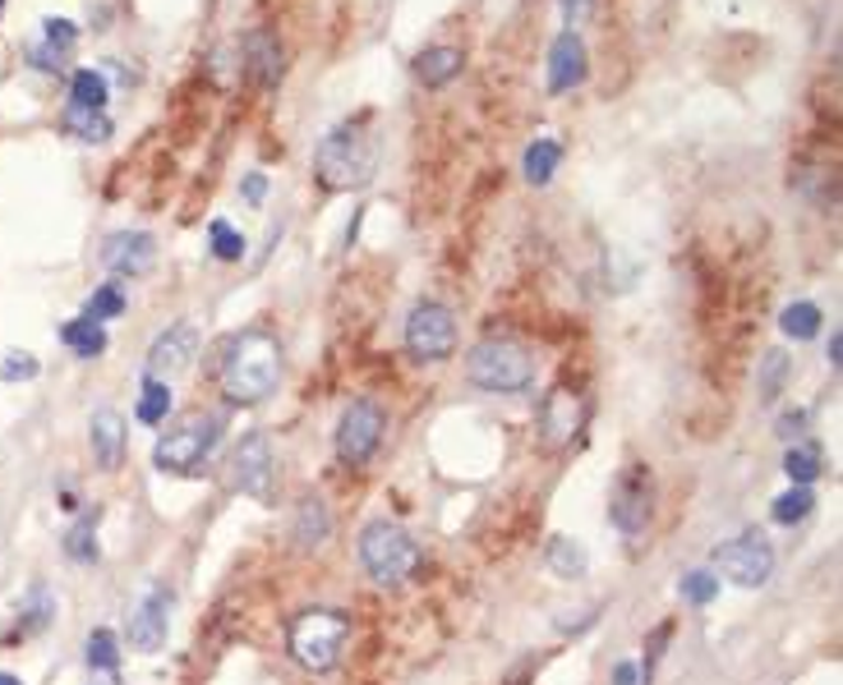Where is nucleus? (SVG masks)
Masks as SVG:
<instances>
[{
    "instance_id": "nucleus-1",
    "label": "nucleus",
    "mask_w": 843,
    "mask_h": 685,
    "mask_svg": "<svg viewBox=\"0 0 843 685\" xmlns=\"http://www.w3.org/2000/svg\"><path fill=\"white\" fill-rule=\"evenodd\" d=\"M281 378V346L268 331H245L226 346L221 359V391L231 405H259L277 391Z\"/></svg>"
},
{
    "instance_id": "nucleus-2",
    "label": "nucleus",
    "mask_w": 843,
    "mask_h": 685,
    "mask_svg": "<svg viewBox=\"0 0 843 685\" xmlns=\"http://www.w3.org/2000/svg\"><path fill=\"white\" fill-rule=\"evenodd\" d=\"M314 171H318V184L327 194L365 189L378 171V139L365 129V120L337 124L332 134H323V143L314 152Z\"/></svg>"
},
{
    "instance_id": "nucleus-3",
    "label": "nucleus",
    "mask_w": 843,
    "mask_h": 685,
    "mask_svg": "<svg viewBox=\"0 0 843 685\" xmlns=\"http://www.w3.org/2000/svg\"><path fill=\"white\" fill-rule=\"evenodd\" d=\"M350 640V617L337 608H310L291 621L287 649L304 672H332L342 663V649Z\"/></svg>"
},
{
    "instance_id": "nucleus-4",
    "label": "nucleus",
    "mask_w": 843,
    "mask_h": 685,
    "mask_svg": "<svg viewBox=\"0 0 843 685\" xmlns=\"http://www.w3.org/2000/svg\"><path fill=\"white\" fill-rule=\"evenodd\" d=\"M466 373L479 391H494V396H517V391H530L534 382V359L521 340L507 336H489L479 340L466 359Z\"/></svg>"
},
{
    "instance_id": "nucleus-5",
    "label": "nucleus",
    "mask_w": 843,
    "mask_h": 685,
    "mask_svg": "<svg viewBox=\"0 0 843 685\" xmlns=\"http://www.w3.org/2000/svg\"><path fill=\"white\" fill-rule=\"evenodd\" d=\"M360 562L378 585H406L420 566V543L392 520H374L360 534Z\"/></svg>"
},
{
    "instance_id": "nucleus-6",
    "label": "nucleus",
    "mask_w": 843,
    "mask_h": 685,
    "mask_svg": "<svg viewBox=\"0 0 843 685\" xmlns=\"http://www.w3.org/2000/svg\"><path fill=\"white\" fill-rule=\"evenodd\" d=\"M217 442H221V418L203 414V418H190L185 428H171L166 437H158L152 460H158L162 474H194L217 452Z\"/></svg>"
},
{
    "instance_id": "nucleus-7",
    "label": "nucleus",
    "mask_w": 843,
    "mask_h": 685,
    "mask_svg": "<svg viewBox=\"0 0 843 685\" xmlns=\"http://www.w3.org/2000/svg\"><path fill=\"white\" fill-rule=\"evenodd\" d=\"M650 511H655V479H650V469L641 460H631L618 479H613L608 520H613V530L618 534L636 539V534H646Z\"/></svg>"
},
{
    "instance_id": "nucleus-8",
    "label": "nucleus",
    "mask_w": 843,
    "mask_h": 685,
    "mask_svg": "<svg viewBox=\"0 0 843 685\" xmlns=\"http://www.w3.org/2000/svg\"><path fill=\"white\" fill-rule=\"evenodd\" d=\"M406 350H411L420 363H443L456 350V318L447 304H415L411 318H406Z\"/></svg>"
},
{
    "instance_id": "nucleus-9",
    "label": "nucleus",
    "mask_w": 843,
    "mask_h": 685,
    "mask_svg": "<svg viewBox=\"0 0 843 685\" xmlns=\"http://www.w3.org/2000/svg\"><path fill=\"white\" fill-rule=\"evenodd\" d=\"M382 428H388V418H382V410L374 401H350L346 414H342V424H337V456L342 465H369L374 452L382 446Z\"/></svg>"
},
{
    "instance_id": "nucleus-10",
    "label": "nucleus",
    "mask_w": 843,
    "mask_h": 685,
    "mask_svg": "<svg viewBox=\"0 0 843 685\" xmlns=\"http://www.w3.org/2000/svg\"><path fill=\"white\" fill-rule=\"evenodd\" d=\"M714 570H724L733 585H743V589H760L765 579L775 575V547L760 534H743L724 547H714Z\"/></svg>"
},
{
    "instance_id": "nucleus-11",
    "label": "nucleus",
    "mask_w": 843,
    "mask_h": 685,
    "mask_svg": "<svg viewBox=\"0 0 843 685\" xmlns=\"http://www.w3.org/2000/svg\"><path fill=\"white\" fill-rule=\"evenodd\" d=\"M585 414H591V405H585L581 391L572 387H553L544 405H540V446L544 452H562V446H572L576 433L585 428Z\"/></svg>"
},
{
    "instance_id": "nucleus-12",
    "label": "nucleus",
    "mask_w": 843,
    "mask_h": 685,
    "mask_svg": "<svg viewBox=\"0 0 843 685\" xmlns=\"http://www.w3.org/2000/svg\"><path fill=\"white\" fill-rule=\"evenodd\" d=\"M194 355H198V327L194 323H175V327H166L148 346L143 368H148L152 382H171V378H181L185 368L194 363Z\"/></svg>"
},
{
    "instance_id": "nucleus-13",
    "label": "nucleus",
    "mask_w": 843,
    "mask_h": 685,
    "mask_svg": "<svg viewBox=\"0 0 843 685\" xmlns=\"http://www.w3.org/2000/svg\"><path fill=\"white\" fill-rule=\"evenodd\" d=\"M166 626H171V594L166 585H148L130 612V644L143 653H158L166 644Z\"/></svg>"
},
{
    "instance_id": "nucleus-14",
    "label": "nucleus",
    "mask_w": 843,
    "mask_h": 685,
    "mask_svg": "<svg viewBox=\"0 0 843 685\" xmlns=\"http://www.w3.org/2000/svg\"><path fill=\"white\" fill-rule=\"evenodd\" d=\"M272 479H277V460H272V442L263 433H249L236 446V488L268 502L272 497Z\"/></svg>"
},
{
    "instance_id": "nucleus-15",
    "label": "nucleus",
    "mask_w": 843,
    "mask_h": 685,
    "mask_svg": "<svg viewBox=\"0 0 843 685\" xmlns=\"http://www.w3.org/2000/svg\"><path fill=\"white\" fill-rule=\"evenodd\" d=\"M158 262V240L148 230H120L101 244V268L111 276H143Z\"/></svg>"
},
{
    "instance_id": "nucleus-16",
    "label": "nucleus",
    "mask_w": 843,
    "mask_h": 685,
    "mask_svg": "<svg viewBox=\"0 0 843 685\" xmlns=\"http://www.w3.org/2000/svg\"><path fill=\"white\" fill-rule=\"evenodd\" d=\"M281 74H287V51H281L277 33L268 29H253L245 37V78L259 93H272L281 84Z\"/></svg>"
},
{
    "instance_id": "nucleus-17",
    "label": "nucleus",
    "mask_w": 843,
    "mask_h": 685,
    "mask_svg": "<svg viewBox=\"0 0 843 685\" xmlns=\"http://www.w3.org/2000/svg\"><path fill=\"white\" fill-rule=\"evenodd\" d=\"M585 42H581V33L576 29H568V33H558V42H553V51H549V93H572V88H581L585 84Z\"/></svg>"
},
{
    "instance_id": "nucleus-18",
    "label": "nucleus",
    "mask_w": 843,
    "mask_h": 685,
    "mask_svg": "<svg viewBox=\"0 0 843 685\" xmlns=\"http://www.w3.org/2000/svg\"><path fill=\"white\" fill-rule=\"evenodd\" d=\"M88 442H93V460H97V469L116 474L120 460H125V418H120L111 405H101V410L93 414V424H88Z\"/></svg>"
},
{
    "instance_id": "nucleus-19",
    "label": "nucleus",
    "mask_w": 843,
    "mask_h": 685,
    "mask_svg": "<svg viewBox=\"0 0 843 685\" xmlns=\"http://www.w3.org/2000/svg\"><path fill=\"white\" fill-rule=\"evenodd\" d=\"M456 74H462V51L456 46H429L415 61V78L424 88H447Z\"/></svg>"
},
{
    "instance_id": "nucleus-20",
    "label": "nucleus",
    "mask_w": 843,
    "mask_h": 685,
    "mask_svg": "<svg viewBox=\"0 0 843 685\" xmlns=\"http://www.w3.org/2000/svg\"><path fill=\"white\" fill-rule=\"evenodd\" d=\"M107 74L101 69H79L69 78V107H84V111H107Z\"/></svg>"
},
{
    "instance_id": "nucleus-21",
    "label": "nucleus",
    "mask_w": 843,
    "mask_h": 685,
    "mask_svg": "<svg viewBox=\"0 0 843 685\" xmlns=\"http://www.w3.org/2000/svg\"><path fill=\"white\" fill-rule=\"evenodd\" d=\"M61 340L79 355V359H97V355H107V327L101 323H88V318H74L61 327Z\"/></svg>"
},
{
    "instance_id": "nucleus-22",
    "label": "nucleus",
    "mask_w": 843,
    "mask_h": 685,
    "mask_svg": "<svg viewBox=\"0 0 843 685\" xmlns=\"http://www.w3.org/2000/svg\"><path fill=\"white\" fill-rule=\"evenodd\" d=\"M332 530V520H327V507L318 502V497H304L300 511H295V543L300 547H318Z\"/></svg>"
},
{
    "instance_id": "nucleus-23",
    "label": "nucleus",
    "mask_w": 843,
    "mask_h": 685,
    "mask_svg": "<svg viewBox=\"0 0 843 685\" xmlns=\"http://www.w3.org/2000/svg\"><path fill=\"white\" fill-rule=\"evenodd\" d=\"M19 635H37V630H46L51 626V617H56V598H51L42 585H33L29 589V598L19 602Z\"/></svg>"
},
{
    "instance_id": "nucleus-24",
    "label": "nucleus",
    "mask_w": 843,
    "mask_h": 685,
    "mask_svg": "<svg viewBox=\"0 0 843 685\" xmlns=\"http://www.w3.org/2000/svg\"><path fill=\"white\" fill-rule=\"evenodd\" d=\"M558 162H562V143H558V139H534V143L526 148V180H530V184H549L553 171H558Z\"/></svg>"
},
{
    "instance_id": "nucleus-25",
    "label": "nucleus",
    "mask_w": 843,
    "mask_h": 685,
    "mask_svg": "<svg viewBox=\"0 0 843 685\" xmlns=\"http://www.w3.org/2000/svg\"><path fill=\"white\" fill-rule=\"evenodd\" d=\"M125 290H120V281H101L93 295H88V304H84V318L88 323H111V318H120L125 313Z\"/></svg>"
},
{
    "instance_id": "nucleus-26",
    "label": "nucleus",
    "mask_w": 843,
    "mask_h": 685,
    "mask_svg": "<svg viewBox=\"0 0 843 685\" xmlns=\"http://www.w3.org/2000/svg\"><path fill=\"white\" fill-rule=\"evenodd\" d=\"M65 129L84 143H107L111 139V120L107 111H84V107H65Z\"/></svg>"
},
{
    "instance_id": "nucleus-27",
    "label": "nucleus",
    "mask_w": 843,
    "mask_h": 685,
    "mask_svg": "<svg viewBox=\"0 0 843 685\" xmlns=\"http://www.w3.org/2000/svg\"><path fill=\"white\" fill-rule=\"evenodd\" d=\"M779 327H783L788 340H811L815 331H821V308H815L811 300L788 304V308H783V318H779Z\"/></svg>"
},
{
    "instance_id": "nucleus-28",
    "label": "nucleus",
    "mask_w": 843,
    "mask_h": 685,
    "mask_svg": "<svg viewBox=\"0 0 843 685\" xmlns=\"http://www.w3.org/2000/svg\"><path fill=\"white\" fill-rule=\"evenodd\" d=\"M549 570L562 579H581L585 575V547L576 539H553L549 543Z\"/></svg>"
},
{
    "instance_id": "nucleus-29",
    "label": "nucleus",
    "mask_w": 843,
    "mask_h": 685,
    "mask_svg": "<svg viewBox=\"0 0 843 685\" xmlns=\"http://www.w3.org/2000/svg\"><path fill=\"white\" fill-rule=\"evenodd\" d=\"M783 469H788V479H793V488H807L821 479V446H793V452L783 456Z\"/></svg>"
},
{
    "instance_id": "nucleus-30",
    "label": "nucleus",
    "mask_w": 843,
    "mask_h": 685,
    "mask_svg": "<svg viewBox=\"0 0 843 685\" xmlns=\"http://www.w3.org/2000/svg\"><path fill=\"white\" fill-rule=\"evenodd\" d=\"M171 414V387L166 382H143V391H139V405H134V418L139 424H162V418Z\"/></svg>"
},
{
    "instance_id": "nucleus-31",
    "label": "nucleus",
    "mask_w": 843,
    "mask_h": 685,
    "mask_svg": "<svg viewBox=\"0 0 843 685\" xmlns=\"http://www.w3.org/2000/svg\"><path fill=\"white\" fill-rule=\"evenodd\" d=\"M788 373H793V363H788L783 350H770V355H765V363H760V401H765V405H775V401H779V391H783Z\"/></svg>"
},
{
    "instance_id": "nucleus-32",
    "label": "nucleus",
    "mask_w": 843,
    "mask_h": 685,
    "mask_svg": "<svg viewBox=\"0 0 843 685\" xmlns=\"http://www.w3.org/2000/svg\"><path fill=\"white\" fill-rule=\"evenodd\" d=\"M61 547H65V557H69V562H84V566L97 562V530H93V515L74 524Z\"/></svg>"
},
{
    "instance_id": "nucleus-33",
    "label": "nucleus",
    "mask_w": 843,
    "mask_h": 685,
    "mask_svg": "<svg viewBox=\"0 0 843 685\" xmlns=\"http://www.w3.org/2000/svg\"><path fill=\"white\" fill-rule=\"evenodd\" d=\"M208 240H213V258H221V262H240L245 258V235L231 221H213Z\"/></svg>"
},
{
    "instance_id": "nucleus-34",
    "label": "nucleus",
    "mask_w": 843,
    "mask_h": 685,
    "mask_svg": "<svg viewBox=\"0 0 843 685\" xmlns=\"http://www.w3.org/2000/svg\"><path fill=\"white\" fill-rule=\"evenodd\" d=\"M84 649H88L84 657H88V667H93V672H116L120 649H116V635H111V630H93Z\"/></svg>"
},
{
    "instance_id": "nucleus-35",
    "label": "nucleus",
    "mask_w": 843,
    "mask_h": 685,
    "mask_svg": "<svg viewBox=\"0 0 843 685\" xmlns=\"http://www.w3.org/2000/svg\"><path fill=\"white\" fill-rule=\"evenodd\" d=\"M811 507H815V497H811V488H788L779 502H775V520L779 524H798V520H807L811 515Z\"/></svg>"
},
{
    "instance_id": "nucleus-36",
    "label": "nucleus",
    "mask_w": 843,
    "mask_h": 685,
    "mask_svg": "<svg viewBox=\"0 0 843 685\" xmlns=\"http://www.w3.org/2000/svg\"><path fill=\"white\" fill-rule=\"evenodd\" d=\"M682 598L692 602V608H705L710 598H720V575H710V570L682 575Z\"/></svg>"
},
{
    "instance_id": "nucleus-37",
    "label": "nucleus",
    "mask_w": 843,
    "mask_h": 685,
    "mask_svg": "<svg viewBox=\"0 0 843 685\" xmlns=\"http://www.w3.org/2000/svg\"><path fill=\"white\" fill-rule=\"evenodd\" d=\"M669 635H673V621H663V626H655V635L646 640V663L636 667V676H641L646 685H650V676H655V667H659V657H663V644H669Z\"/></svg>"
},
{
    "instance_id": "nucleus-38",
    "label": "nucleus",
    "mask_w": 843,
    "mask_h": 685,
    "mask_svg": "<svg viewBox=\"0 0 843 685\" xmlns=\"http://www.w3.org/2000/svg\"><path fill=\"white\" fill-rule=\"evenodd\" d=\"M0 378H6V382H29V378H37V359L14 350L6 363H0Z\"/></svg>"
},
{
    "instance_id": "nucleus-39",
    "label": "nucleus",
    "mask_w": 843,
    "mask_h": 685,
    "mask_svg": "<svg viewBox=\"0 0 843 685\" xmlns=\"http://www.w3.org/2000/svg\"><path fill=\"white\" fill-rule=\"evenodd\" d=\"M42 37L56 42V46H65V51H74V42H79V29H74L69 19H42Z\"/></svg>"
},
{
    "instance_id": "nucleus-40",
    "label": "nucleus",
    "mask_w": 843,
    "mask_h": 685,
    "mask_svg": "<svg viewBox=\"0 0 843 685\" xmlns=\"http://www.w3.org/2000/svg\"><path fill=\"white\" fill-rule=\"evenodd\" d=\"M240 198H245L249 207H263V198H268V175H263V171H249V175L240 180Z\"/></svg>"
},
{
    "instance_id": "nucleus-41",
    "label": "nucleus",
    "mask_w": 843,
    "mask_h": 685,
    "mask_svg": "<svg viewBox=\"0 0 843 685\" xmlns=\"http://www.w3.org/2000/svg\"><path fill=\"white\" fill-rule=\"evenodd\" d=\"M802 428H807V410H793V414L779 418V433H783V437H798Z\"/></svg>"
},
{
    "instance_id": "nucleus-42",
    "label": "nucleus",
    "mask_w": 843,
    "mask_h": 685,
    "mask_svg": "<svg viewBox=\"0 0 843 685\" xmlns=\"http://www.w3.org/2000/svg\"><path fill=\"white\" fill-rule=\"evenodd\" d=\"M585 14H591V0H562V19L568 23H585Z\"/></svg>"
},
{
    "instance_id": "nucleus-43",
    "label": "nucleus",
    "mask_w": 843,
    "mask_h": 685,
    "mask_svg": "<svg viewBox=\"0 0 843 685\" xmlns=\"http://www.w3.org/2000/svg\"><path fill=\"white\" fill-rule=\"evenodd\" d=\"M641 676H636V663H618V672H613V685H636Z\"/></svg>"
},
{
    "instance_id": "nucleus-44",
    "label": "nucleus",
    "mask_w": 843,
    "mask_h": 685,
    "mask_svg": "<svg viewBox=\"0 0 843 685\" xmlns=\"http://www.w3.org/2000/svg\"><path fill=\"white\" fill-rule=\"evenodd\" d=\"M839 350H843V336H839V331H830V363H834V368H839V359H843Z\"/></svg>"
},
{
    "instance_id": "nucleus-45",
    "label": "nucleus",
    "mask_w": 843,
    "mask_h": 685,
    "mask_svg": "<svg viewBox=\"0 0 843 685\" xmlns=\"http://www.w3.org/2000/svg\"><path fill=\"white\" fill-rule=\"evenodd\" d=\"M0 685H23L19 676H10V672H0Z\"/></svg>"
},
{
    "instance_id": "nucleus-46",
    "label": "nucleus",
    "mask_w": 843,
    "mask_h": 685,
    "mask_svg": "<svg viewBox=\"0 0 843 685\" xmlns=\"http://www.w3.org/2000/svg\"><path fill=\"white\" fill-rule=\"evenodd\" d=\"M0 14H6V0H0Z\"/></svg>"
}]
</instances>
